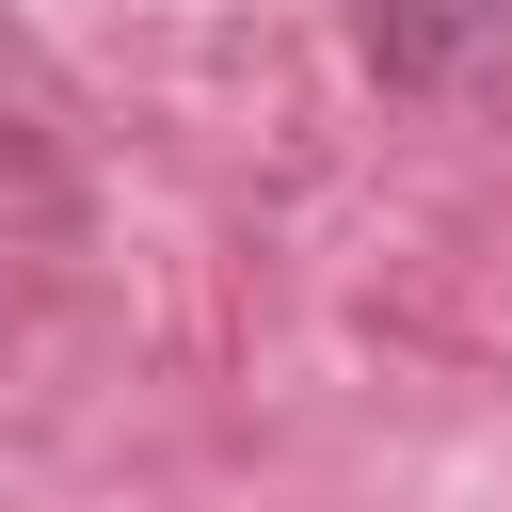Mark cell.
I'll list each match as a JSON object with an SVG mask.
<instances>
[{
  "label": "cell",
  "mask_w": 512,
  "mask_h": 512,
  "mask_svg": "<svg viewBox=\"0 0 512 512\" xmlns=\"http://www.w3.org/2000/svg\"><path fill=\"white\" fill-rule=\"evenodd\" d=\"M368 64L432 112H496L512 128V0H368Z\"/></svg>",
  "instance_id": "6da1fadb"
}]
</instances>
